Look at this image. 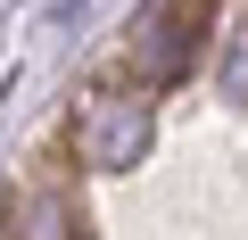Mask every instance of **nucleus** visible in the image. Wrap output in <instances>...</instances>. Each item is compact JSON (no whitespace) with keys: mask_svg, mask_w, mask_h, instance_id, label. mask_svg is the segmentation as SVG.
I'll return each mask as SVG.
<instances>
[{"mask_svg":"<svg viewBox=\"0 0 248 240\" xmlns=\"http://www.w3.org/2000/svg\"><path fill=\"white\" fill-rule=\"evenodd\" d=\"M75 158L99 166V174H124L149 158V99L141 91H99L83 116H75Z\"/></svg>","mask_w":248,"mask_h":240,"instance_id":"f03ea898","label":"nucleus"},{"mask_svg":"<svg viewBox=\"0 0 248 240\" xmlns=\"http://www.w3.org/2000/svg\"><path fill=\"white\" fill-rule=\"evenodd\" d=\"M9 240H91V232H83V207L66 191H25L9 207Z\"/></svg>","mask_w":248,"mask_h":240,"instance_id":"7ed1b4c3","label":"nucleus"},{"mask_svg":"<svg viewBox=\"0 0 248 240\" xmlns=\"http://www.w3.org/2000/svg\"><path fill=\"white\" fill-rule=\"evenodd\" d=\"M215 83H223V99H248V25L232 33V50H223V75H215Z\"/></svg>","mask_w":248,"mask_h":240,"instance_id":"20e7f679","label":"nucleus"},{"mask_svg":"<svg viewBox=\"0 0 248 240\" xmlns=\"http://www.w3.org/2000/svg\"><path fill=\"white\" fill-rule=\"evenodd\" d=\"M58 9H66V0H58Z\"/></svg>","mask_w":248,"mask_h":240,"instance_id":"39448f33","label":"nucleus"},{"mask_svg":"<svg viewBox=\"0 0 248 240\" xmlns=\"http://www.w3.org/2000/svg\"><path fill=\"white\" fill-rule=\"evenodd\" d=\"M207 17H215V0H149L141 25H133V66L141 83H182L199 42H207Z\"/></svg>","mask_w":248,"mask_h":240,"instance_id":"f257e3e1","label":"nucleus"}]
</instances>
